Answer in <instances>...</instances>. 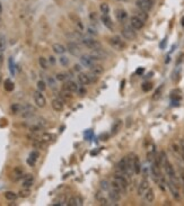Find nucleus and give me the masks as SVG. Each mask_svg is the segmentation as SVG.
<instances>
[{
	"instance_id": "1",
	"label": "nucleus",
	"mask_w": 184,
	"mask_h": 206,
	"mask_svg": "<svg viewBox=\"0 0 184 206\" xmlns=\"http://www.w3.org/2000/svg\"><path fill=\"white\" fill-rule=\"evenodd\" d=\"M80 42L84 44L86 48H90V50H95V48H102V45H101V43L98 41L94 40L92 37H88V36H83V38H81Z\"/></svg>"
},
{
	"instance_id": "2",
	"label": "nucleus",
	"mask_w": 184,
	"mask_h": 206,
	"mask_svg": "<svg viewBox=\"0 0 184 206\" xmlns=\"http://www.w3.org/2000/svg\"><path fill=\"white\" fill-rule=\"evenodd\" d=\"M110 44L116 51H123L124 48H125V43H124V41L121 38L120 36H112L110 38Z\"/></svg>"
},
{
	"instance_id": "3",
	"label": "nucleus",
	"mask_w": 184,
	"mask_h": 206,
	"mask_svg": "<svg viewBox=\"0 0 184 206\" xmlns=\"http://www.w3.org/2000/svg\"><path fill=\"white\" fill-rule=\"evenodd\" d=\"M152 5H154L152 0H137L136 1L137 8L140 9V10H144L146 12H149L152 10Z\"/></svg>"
},
{
	"instance_id": "4",
	"label": "nucleus",
	"mask_w": 184,
	"mask_h": 206,
	"mask_svg": "<svg viewBox=\"0 0 184 206\" xmlns=\"http://www.w3.org/2000/svg\"><path fill=\"white\" fill-rule=\"evenodd\" d=\"M136 29H133V28L131 27V25L130 26H124L123 28H122V31H121V34H122V36H123L125 40L128 41H132L136 38V32H135Z\"/></svg>"
},
{
	"instance_id": "5",
	"label": "nucleus",
	"mask_w": 184,
	"mask_h": 206,
	"mask_svg": "<svg viewBox=\"0 0 184 206\" xmlns=\"http://www.w3.org/2000/svg\"><path fill=\"white\" fill-rule=\"evenodd\" d=\"M97 62V60L95 58H93L90 54H84V55H80V63L83 64L86 68H90L92 65Z\"/></svg>"
},
{
	"instance_id": "6",
	"label": "nucleus",
	"mask_w": 184,
	"mask_h": 206,
	"mask_svg": "<svg viewBox=\"0 0 184 206\" xmlns=\"http://www.w3.org/2000/svg\"><path fill=\"white\" fill-rule=\"evenodd\" d=\"M33 97H34V101H35L37 107L42 108V107L45 106V104H46V99H45V97L42 95V91H40V90L35 91V92L33 94Z\"/></svg>"
},
{
	"instance_id": "7",
	"label": "nucleus",
	"mask_w": 184,
	"mask_h": 206,
	"mask_svg": "<svg viewBox=\"0 0 184 206\" xmlns=\"http://www.w3.org/2000/svg\"><path fill=\"white\" fill-rule=\"evenodd\" d=\"M67 51H68L70 54H72L73 56H78L80 55L81 50H80L79 45L77 44V42H69V43L67 44Z\"/></svg>"
},
{
	"instance_id": "8",
	"label": "nucleus",
	"mask_w": 184,
	"mask_h": 206,
	"mask_svg": "<svg viewBox=\"0 0 184 206\" xmlns=\"http://www.w3.org/2000/svg\"><path fill=\"white\" fill-rule=\"evenodd\" d=\"M130 25H131V27L133 28V29L139 31L141 28H144L145 22L144 20H141L139 17H137L136 15H135V16H132L131 18H130Z\"/></svg>"
},
{
	"instance_id": "9",
	"label": "nucleus",
	"mask_w": 184,
	"mask_h": 206,
	"mask_svg": "<svg viewBox=\"0 0 184 206\" xmlns=\"http://www.w3.org/2000/svg\"><path fill=\"white\" fill-rule=\"evenodd\" d=\"M167 186H168V189L171 191V194L172 196L174 197V199L176 201H180L181 199V194H180V190H179V186H176L174 182H172L171 180L167 182Z\"/></svg>"
},
{
	"instance_id": "10",
	"label": "nucleus",
	"mask_w": 184,
	"mask_h": 206,
	"mask_svg": "<svg viewBox=\"0 0 184 206\" xmlns=\"http://www.w3.org/2000/svg\"><path fill=\"white\" fill-rule=\"evenodd\" d=\"M101 20H102V23H103V25H104L105 27L108 28L110 31H113L114 23H113V20L111 19V17L108 16V14H103L102 17H101Z\"/></svg>"
},
{
	"instance_id": "11",
	"label": "nucleus",
	"mask_w": 184,
	"mask_h": 206,
	"mask_svg": "<svg viewBox=\"0 0 184 206\" xmlns=\"http://www.w3.org/2000/svg\"><path fill=\"white\" fill-rule=\"evenodd\" d=\"M148 189H149V181L145 178V179H142L140 181V184H139L138 189H137V193H138L139 196H142V195H145V193H146Z\"/></svg>"
},
{
	"instance_id": "12",
	"label": "nucleus",
	"mask_w": 184,
	"mask_h": 206,
	"mask_svg": "<svg viewBox=\"0 0 184 206\" xmlns=\"http://www.w3.org/2000/svg\"><path fill=\"white\" fill-rule=\"evenodd\" d=\"M113 180L118 182L124 190H127V188H128V180H127V178L124 177L123 174H114V179Z\"/></svg>"
},
{
	"instance_id": "13",
	"label": "nucleus",
	"mask_w": 184,
	"mask_h": 206,
	"mask_svg": "<svg viewBox=\"0 0 184 206\" xmlns=\"http://www.w3.org/2000/svg\"><path fill=\"white\" fill-rule=\"evenodd\" d=\"M118 169L121 171L122 174H127L129 176L128 174V162H127V158H122L118 163Z\"/></svg>"
},
{
	"instance_id": "14",
	"label": "nucleus",
	"mask_w": 184,
	"mask_h": 206,
	"mask_svg": "<svg viewBox=\"0 0 184 206\" xmlns=\"http://www.w3.org/2000/svg\"><path fill=\"white\" fill-rule=\"evenodd\" d=\"M90 55L93 58H95L96 60H104L106 58V53H105L102 48H95V50H93L92 53H90Z\"/></svg>"
},
{
	"instance_id": "15",
	"label": "nucleus",
	"mask_w": 184,
	"mask_h": 206,
	"mask_svg": "<svg viewBox=\"0 0 184 206\" xmlns=\"http://www.w3.org/2000/svg\"><path fill=\"white\" fill-rule=\"evenodd\" d=\"M78 86H77L76 82H73L71 80H69L67 82L63 85V90H67V91H70V92H76L78 91Z\"/></svg>"
},
{
	"instance_id": "16",
	"label": "nucleus",
	"mask_w": 184,
	"mask_h": 206,
	"mask_svg": "<svg viewBox=\"0 0 184 206\" xmlns=\"http://www.w3.org/2000/svg\"><path fill=\"white\" fill-rule=\"evenodd\" d=\"M115 17L119 22L124 23V22L127 20V18H128V12H125L124 9H116L115 10Z\"/></svg>"
},
{
	"instance_id": "17",
	"label": "nucleus",
	"mask_w": 184,
	"mask_h": 206,
	"mask_svg": "<svg viewBox=\"0 0 184 206\" xmlns=\"http://www.w3.org/2000/svg\"><path fill=\"white\" fill-rule=\"evenodd\" d=\"M33 184H34V177H33L32 174H26L24 178H23V187H24V188H29V187H32Z\"/></svg>"
},
{
	"instance_id": "18",
	"label": "nucleus",
	"mask_w": 184,
	"mask_h": 206,
	"mask_svg": "<svg viewBox=\"0 0 184 206\" xmlns=\"http://www.w3.org/2000/svg\"><path fill=\"white\" fill-rule=\"evenodd\" d=\"M77 78H78L79 83L83 85V86H87V85H89V83L92 82V81H90V77H89V75H87V73H79Z\"/></svg>"
},
{
	"instance_id": "19",
	"label": "nucleus",
	"mask_w": 184,
	"mask_h": 206,
	"mask_svg": "<svg viewBox=\"0 0 184 206\" xmlns=\"http://www.w3.org/2000/svg\"><path fill=\"white\" fill-rule=\"evenodd\" d=\"M133 172L139 174L141 172V162L138 155H133Z\"/></svg>"
},
{
	"instance_id": "20",
	"label": "nucleus",
	"mask_w": 184,
	"mask_h": 206,
	"mask_svg": "<svg viewBox=\"0 0 184 206\" xmlns=\"http://www.w3.org/2000/svg\"><path fill=\"white\" fill-rule=\"evenodd\" d=\"M51 106H52V108L54 109L56 111H62L64 108V105L63 103H62V100H60V99H53L52 103H51Z\"/></svg>"
},
{
	"instance_id": "21",
	"label": "nucleus",
	"mask_w": 184,
	"mask_h": 206,
	"mask_svg": "<svg viewBox=\"0 0 184 206\" xmlns=\"http://www.w3.org/2000/svg\"><path fill=\"white\" fill-rule=\"evenodd\" d=\"M39 157H40V153H39L37 151H32V152L29 153V157H28V159H27V163L31 167H33L35 164L36 161H37Z\"/></svg>"
},
{
	"instance_id": "22",
	"label": "nucleus",
	"mask_w": 184,
	"mask_h": 206,
	"mask_svg": "<svg viewBox=\"0 0 184 206\" xmlns=\"http://www.w3.org/2000/svg\"><path fill=\"white\" fill-rule=\"evenodd\" d=\"M108 198H110L113 203H116L121 199V194L114 189H110L108 190Z\"/></svg>"
},
{
	"instance_id": "23",
	"label": "nucleus",
	"mask_w": 184,
	"mask_h": 206,
	"mask_svg": "<svg viewBox=\"0 0 184 206\" xmlns=\"http://www.w3.org/2000/svg\"><path fill=\"white\" fill-rule=\"evenodd\" d=\"M52 50L54 51V53L56 54H64L66 51H67V48H64L62 44L60 43H54L52 45Z\"/></svg>"
},
{
	"instance_id": "24",
	"label": "nucleus",
	"mask_w": 184,
	"mask_h": 206,
	"mask_svg": "<svg viewBox=\"0 0 184 206\" xmlns=\"http://www.w3.org/2000/svg\"><path fill=\"white\" fill-rule=\"evenodd\" d=\"M68 205L69 206H80L83 205V199L78 196H72V197L69 198L68 201Z\"/></svg>"
},
{
	"instance_id": "25",
	"label": "nucleus",
	"mask_w": 184,
	"mask_h": 206,
	"mask_svg": "<svg viewBox=\"0 0 184 206\" xmlns=\"http://www.w3.org/2000/svg\"><path fill=\"white\" fill-rule=\"evenodd\" d=\"M89 69H90V72H92V73H94V75H102V73L104 72V68H103V65L97 64V63H95L94 65H92Z\"/></svg>"
},
{
	"instance_id": "26",
	"label": "nucleus",
	"mask_w": 184,
	"mask_h": 206,
	"mask_svg": "<svg viewBox=\"0 0 184 206\" xmlns=\"http://www.w3.org/2000/svg\"><path fill=\"white\" fill-rule=\"evenodd\" d=\"M145 199L148 203L154 202V199H155V191H154V189L149 188V189L145 193Z\"/></svg>"
},
{
	"instance_id": "27",
	"label": "nucleus",
	"mask_w": 184,
	"mask_h": 206,
	"mask_svg": "<svg viewBox=\"0 0 184 206\" xmlns=\"http://www.w3.org/2000/svg\"><path fill=\"white\" fill-rule=\"evenodd\" d=\"M10 109H12V114H22L23 104H12V106H10Z\"/></svg>"
},
{
	"instance_id": "28",
	"label": "nucleus",
	"mask_w": 184,
	"mask_h": 206,
	"mask_svg": "<svg viewBox=\"0 0 184 206\" xmlns=\"http://www.w3.org/2000/svg\"><path fill=\"white\" fill-rule=\"evenodd\" d=\"M87 34L90 36H97L98 35V31H97V27L94 24H90L87 26Z\"/></svg>"
},
{
	"instance_id": "29",
	"label": "nucleus",
	"mask_w": 184,
	"mask_h": 206,
	"mask_svg": "<svg viewBox=\"0 0 184 206\" xmlns=\"http://www.w3.org/2000/svg\"><path fill=\"white\" fill-rule=\"evenodd\" d=\"M122 125H123V122H122L121 119H118L116 122H114V124H113L112 126V134H116V133L121 130Z\"/></svg>"
},
{
	"instance_id": "30",
	"label": "nucleus",
	"mask_w": 184,
	"mask_h": 206,
	"mask_svg": "<svg viewBox=\"0 0 184 206\" xmlns=\"http://www.w3.org/2000/svg\"><path fill=\"white\" fill-rule=\"evenodd\" d=\"M37 139H41L44 142H50V141H52L54 139V136L52 134H50V133H41Z\"/></svg>"
},
{
	"instance_id": "31",
	"label": "nucleus",
	"mask_w": 184,
	"mask_h": 206,
	"mask_svg": "<svg viewBox=\"0 0 184 206\" xmlns=\"http://www.w3.org/2000/svg\"><path fill=\"white\" fill-rule=\"evenodd\" d=\"M100 187H101V190H103V191H108V190L111 189V185H110V182L107 180H102L100 182Z\"/></svg>"
},
{
	"instance_id": "32",
	"label": "nucleus",
	"mask_w": 184,
	"mask_h": 206,
	"mask_svg": "<svg viewBox=\"0 0 184 206\" xmlns=\"http://www.w3.org/2000/svg\"><path fill=\"white\" fill-rule=\"evenodd\" d=\"M39 63H40V67L42 68V69H44V70L49 69V61L45 59V58H43V56H40V58H39Z\"/></svg>"
},
{
	"instance_id": "33",
	"label": "nucleus",
	"mask_w": 184,
	"mask_h": 206,
	"mask_svg": "<svg viewBox=\"0 0 184 206\" xmlns=\"http://www.w3.org/2000/svg\"><path fill=\"white\" fill-rule=\"evenodd\" d=\"M18 197V195L14 191H6L5 193V198L8 201H16V198Z\"/></svg>"
},
{
	"instance_id": "34",
	"label": "nucleus",
	"mask_w": 184,
	"mask_h": 206,
	"mask_svg": "<svg viewBox=\"0 0 184 206\" xmlns=\"http://www.w3.org/2000/svg\"><path fill=\"white\" fill-rule=\"evenodd\" d=\"M136 16L139 17L141 20L146 22V20L148 19V12H144V10H140V9H139V10L136 12Z\"/></svg>"
},
{
	"instance_id": "35",
	"label": "nucleus",
	"mask_w": 184,
	"mask_h": 206,
	"mask_svg": "<svg viewBox=\"0 0 184 206\" xmlns=\"http://www.w3.org/2000/svg\"><path fill=\"white\" fill-rule=\"evenodd\" d=\"M100 10L102 14H108L110 12V6L106 2H102L100 5Z\"/></svg>"
},
{
	"instance_id": "36",
	"label": "nucleus",
	"mask_w": 184,
	"mask_h": 206,
	"mask_svg": "<svg viewBox=\"0 0 184 206\" xmlns=\"http://www.w3.org/2000/svg\"><path fill=\"white\" fill-rule=\"evenodd\" d=\"M70 18L75 20V24H76L77 26H78V28H79V31H84V25H83V23H81V20H80L79 18H77V17H75L73 15H70Z\"/></svg>"
},
{
	"instance_id": "37",
	"label": "nucleus",
	"mask_w": 184,
	"mask_h": 206,
	"mask_svg": "<svg viewBox=\"0 0 184 206\" xmlns=\"http://www.w3.org/2000/svg\"><path fill=\"white\" fill-rule=\"evenodd\" d=\"M163 86H160L159 88H157V90L155 91V94H154V96H152V99L154 100H158V99L160 98V96H162V92H163Z\"/></svg>"
},
{
	"instance_id": "38",
	"label": "nucleus",
	"mask_w": 184,
	"mask_h": 206,
	"mask_svg": "<svg viewBox=\"0 0 184 206\" xmlns=\"http://www.w3.org/2000/svg\"><path fill=\"white\" fill-rule=\"evenodd\" d=\"M6 50V37L4 35H0V53Z\"/></svg>"
},
{
	"instance_id": "39",
	"label": "nucleus",
	"mask_w": 184,
	"mask_h": 206,
	"mask_svg": "<svg viewBox=\"0 0 184 206\" xmlns=\"http://www.w3.org/2000/svg\"><path fill=\"white\" fill-rule=\"evenodd\" d=\"M5 89H6L7 91H12V90H14V83H12L9 79L5 81Z\"/></svg>"
},
{
	"instance_id": "40",
	"label": "nucleus",
	"mask_w": 184,
	"mask_h": 206,
	"mask_svg": "<svg viewBox=\"0 0 184 206\" xmlns=\"http://www.w3.org/2000/svg\"><path fill=\"white\" fill-rule=\"evenodd\" d=\"M29 195H31V190L28 189V188H25V189L20 190L19 193H18V196H19V197H23V198L28 197Z\"/></svg>"
},
{
	"instance_id": "41",
	"label": "nucleus",
	"mask_w": 184,
	"mask_h": 206,
	"mask_svg": "<svg viewBox=\"0 0 184 206\" xmlns=\"http://www.w3.org/2000/svg\"><path fill=\"white\" fill-rule=\"evenodd\" d=\"M46 81H48L49 87L52 88V89H56V80L53 79L52 77H48V78H46Z\"/></svg>"
},
{
	"instance_id": "42",
	"label": "nucleus",
	"mask_w": 184,
	"mask_h": 206,
	"mask_svg": "<svg viewBox=\"0 0 184 206\" xmlns=\"http://www.w3.org/2000/svg\"><path fill=\"white\" fill-rule=\"evenodd\" d=\"M59 62H60V64L62 65V67H67V65H69V59L67 58V56H60V59H59Z\"/></svg>"
},
{
	"instance_id": "43",
	"label": "nucleus",
	"mask_w": 184,
	"mask_h": 206,
	"mask_svg": "<svg viewBox=\"0 0 184 206\" xmlns=\"http://www.w3.org/2000/svg\"><path fill=\"white\" fill-rule=\"evenodd\" d=\"M152 89V82H145L144 85H142V90H144L145 92H148V91H150Z\"/></svg>"
},
{
	"instance_id": "44",
	"label": "nucleus",
	"mask_w": 184,
	"mask_h": 206,
	"mask_svg": "<svg viewBox=\"0 0 184 206\" xmlns=\"http://www.w3.org/2000/svg\"><path fill=\"white\" fill-rule=\"evenodd\" d=\"M45 89H46V85H45V82L42 81V80H40V81L37 82V90L44 91Z\"/></svg>"
},
{
	"instance_id": "45",
	"label": "nucleus",
	"mask_w": 184,
	"mask_h": 206,
	"mask_svg": "<svg viewBox=\"0 0 184 206\" xmlns=\"http://www.w3.org/2000/svg\"><path fill=\"white\" fill-rule=\"evenodd\" d=\"M56 79L59 80V81H64V80L67 79V75L66 73H56Z\"/></svg>"
},
{
	"instance_id": "46",
	"label": "nucleus",
	"mask_w": 184,
	"mask_h": 206,
	"mask_svg": "<svg viewBox=\"0 0 184 206\" xmlns=\"http://www.w3.org/2000/svg\"><path fill=\"white\" fill-rule=\"evenodd\" d=\"M49 63L51 64L56 63V58H54V56H49Z\"/></svg>"
},
{
	"instance_id": "47",
	"label": "nucleus",
	"mask_w": 184,
	"mask_h": 206,
	"mask_svg": "<svg viewBox=\"0 0 184 206\" xmlns=\"http://www.w3.org/2000/svg\"><path fill=\"white\" fill-rule=\"evenodd\" d=\"M9 67H10V72H12V75H14V65H12V58H10V60H9Z\"/></svg>"
},
{
	"instance_id": "48",
	"label": "nucleus",
	"mask_w": 184,
	"mask_h": 206,
	"mask_svg": "<svg viewBox=\"0 0 184 206\" xmlns=\"http://www.w3.org/2000/svg\"><path fill=\"white\" fill-rule=\"evenodd\" d=\"M73 69H75V71H81V65L80 64H75Z\"/></svg>"
},
{
	"instance_id": "49",
	"label": "nucleus",
	"mask_w": 184,
	"mask_h": 206,
	"mask_svg": "<svg viewBox=\"0 0 184 206\" xmlns=\"http://www.w3.org/2000/svg\"><path fill=\"white\" fill-rule=\"evenodd\" d=\"M2 64H4V55L0 54V68L2 67Z\"/></svg>"
},
{
	"instance_id": "50",
	"label": "nucleus",
	"mask_w": 184,
	"mask_h": 206,
	"mask_svg": "<svg viewBox=\"0 0 184 206\" xmlns=\"http://www.w3.org/2000/svg\"><path fill=\"white\" fill-rule=\"evenodd\" d=\"M144 71H145L144 68H140V69H138V70H137V75H141Z\"/></svg>"
},
{
	"instance_id": "51",
	"label": "nucleus",
	"mask_w": 184,
	"mask_h": 206,
	"mask_svg": "<svg viewBox=\"0 0 184 206\" xmlns=\"http://www.w3.org/2000/svg\"><path fill=\"white\" fill-rule=\"evenodd\" d=\"M181 24L182 26H184V17H182V19H181Z\"/></svg>"
},
{
	"instance_id": "52",
	"label": "nucleus",
	"mask_w": 184,
	"mask_h": 206,
	"mask_svg": "<svg viewBox=\"0 0 184 206\" xmlns=\"http://www.w3.org/2000/svg\"><path fill=\"white\" fill-rule=\"evenodd\" d=\"M182 149H183V153H184V141L182 142Z\"/></svg>"
},
{
	"instance_id": "53",
	"label": "nucleus",
	"mask_w": 184,
	"mask_h": 206,
	"mask_svg": "<svg viewBox=\"0 0 184 206\" xmlns=\"http://www.w3.org/2000/svg\"><path fill=\"white\" fill-rule=\"evenodd\" d=\"M1 12H2V7H1V4H0V14H1Z\"/></svg>"
},
{
	"instance_id": "54",
	"label": "nucleus",
	"mask_w": 184,
	"mask_h": 206,
	"mask_svg": "<svg viewBox=\"0 0 184 206\" xmlns=\"http://www.w3.org/2000/svg\"><path fill=\"white\" fill-rule=\"evenodd\" d=\"M183 185H184V184H183ZM183 191H184V186H183Z\"/></svg>"
},
{
	"instance_id": "55",
	"label": "nucleus",
	"mask_w": 184,
	"mask_h": 206,
	"mask_svg": "<svg viewBox=\"0 0 184 206\" xmlns=\"http://www.w3.org/2000/svg\"><path fill=\"white\" fill-rule=\"evenodd\" d=\"M119 1H122V0H119Z\"/></svg>"
}]
</instances>
